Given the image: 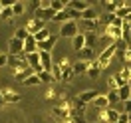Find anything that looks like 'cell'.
I'll return each mask as SVG.
<instances>
[{
  "instance_id": "obj_38",
  "label": "cell",
  "mask_w": 131,
  "mask_h": 123,
  "mask_svg": "<svg viewBox=\"0 0 131 123\" xmlns=\"http://www.w3.org/2000/svg\"><path fill=\"white\" fill-rule=\"evenodd\" d=\"M36 8H50V0H40V2H36Z\"/></svg>"
},
{
  "instance_id": "obj_39",
  "label": "cell",
  "mask_w": 131,
  "mask_h": 123,
  "mask_svg": "<svg viewBox=\"0 0 131 123\" xmlns=\"http://www.w3.org/2000/svg\"><path fill=\"white\" fill-rule=\"evenodd\" d=\"M8 64V54H0V68H4Z\"/></svg>"
},
{
  "instance_id": "obj_4",
  "label": "cell",
  "mask_w": 131,
  "mask_h": 123,
  "mask_svg": "<svg viewBox=\"0 0 131 123\" xmlns=\"http://www.w3.org/2000/svg\"><path fill=\"white\" fill-rule=\"evenodd\" d=\"M0 93H2V101H4V105H6V103L16 105V103L22 101V95H20L18 91H14V90H2Z\"/></svg>"
},
{
  "instance_id": "obj_27",
  "label": "cell",
  "mask_w": 131,
  "mask_h": 123,
  "mask_svg": "<svg viewBox=\"0 0 131 123\" xmlns=\"http://www.w3.org/2000/svg\"><path fill=\"white\" fill-rule=\"evenodd\" d=\"M50 36H52V34H50L48 30H46V28H44V30H40V32H38V34H34V40H36V44H40V42H44V40H48Z\"/></svg>"
},
{
  "instance_id": "obj_20",
  "label": "cell",
  "mask_w": 131,
  "mask_h": 123,
  "mask_svg": "<svg viewBox=\"0 0 131 123\" xmlns=\"http://www.w3.org/2000/svg\"><path fill=\"white\" fill-rule=\"evenodd\" d=\"M78 56H80V62H91V60H93V50L91 48H82L78 52Z\"/></svg>"
},
{
  "instance_id": "obj_15",
  "label": "cell",
  "mask_w": 131,
  "mask_h": 123,
  "mask_svg": "<svg viewBox=\"0 0 131 123\" xmlns=\"http://www.w3.org/2000/svg\"><path fill=\"white\" fill-rule=\"evenodd\" d=\"M24 56H28V54H32V52H38V46H36V40H34V36H28L24 40Z\"/></svg>"
},
{
  "instance_id": "obj_34",
  "label": "cell",
  "mask_w": 131,
  "mask_h": 123,
  "mask_svg": "<svg viewBox=\"0 0 131 123\" xmlns=\"http://www.w3.org/2000/svg\"><path fill=\"white\" fill-rule=\"evenodd\" d=\"M38 77H40V83H42V82H44V83H52V82H54L50 72H40V74H38Z\"/></svg>"
},
{
  "instance_id": "obj_17",
  "label": "cell",
  "mask_w": 131,
  "mask_h": 123,
  "mask_svg": "<svg viewBox=\"0 0 131 123\" xmlns=\"http://www.w3.org/2000/svg\"><path fill=\"white\" fill-rule=\"evenodd\" d=\"M99 72H101V70H99V66H97V60H91V62H90V68H88V72H85L88 77L95 80V77L99 75Z\"/></svg>"
},
{
  "instance_id": "obj_26",
  "label": "cell",
  "mask_w": 131,
  "mask_h": 123,
  "mask_svg": "<svg viewBox=\"0 0 131 123\" xmlns=\"http://www.w3.org/2000/svg\"><path fill=\"white\" fill-rule=\"evenodd\" d=\"M22 85H24V87H34V85H40V77H38L36 74H32L30 77H26L24 82H22Z\"/></svg>"
},
{
  "instance_id": "obj_16",
  "label": "cell",
  "mask_w": 131,
  "mask_h": 123,
  "mask_svg": "<svg viewBox=\"0 0 131 123\" xmlns=\"http://www.w3.org/2000/svg\"><path fill=\"white\" fill-rule=\"evenodd\" d=\"M117 97H119V101H127V99H131V85L127 83V85H121V87H117Z\"/></svg>"
},
{
  "instance_id": "obj_42",
  "label": "cell",
  "mask_w": 131,
  "mask_h": 123,
  "mask_svg": "<svg viewBox=\"0 0 131 123\" xmlns=\"http://www.w3.org/2000/svg\"><path fill=\"white\" fill-rule=\"evenodd\" d=\"M4 105V101H2V93H0V107Z\"/></svg>"
},
{
  "instance_id": "obj_33",
  "label": "cell",
  "mask_w": 131,
  "mask_h": 123,
  "mask_svg": "<svg viewBox=\"0 0 131 123\" xmlns=\"http://www.w3.org/2000/svg\"><path fill=\"white\" fill-rule=\"evenodd\" d=\"M14 38H16V40H20V42H24L26 38H28V32H26L24 28H16V32H14Z\"/></svg>"
},
{
  "instance_id": "obj_18",
  "label": "cell",
  "mask_w": 131,
  "mask_h": 123,
  "mask_svg": "<svg viewBox=\"0 0 131 123\" xmlns=\"http://www.w3.org/2000/svg\"><path fill=\"white\" fill-rule=\"evenodd\" d=\"M88 68H90V62H75L72 66V72H74V75H80V74H85Z\"/></svg>"
},
{
  "instance_id": "obj_28",
  "label": "cell",
  "mask_w": 131,
  "mask_h": 123,
  "mask_svg": "<svg viewBox=\"0 0 131 123\" xmlns=\"http://www.w3.org/2000/svg\"><path fill=\"white\" fill-rule=\"evenodd\" d=\"M105 97H107V103H109V107H113L117 101H119V97H117V90H113V91H107L105 93Z\"/></svg>"
},
{
  "instance_id": "obj_37",
  "label": "cell",
  "mask_w": 131,
  "mask_h": 123,
  "mask_svg": "<svg viewBox=\"0 0 131 123\" xmlns=\"http://www.w3.org/2000/svg\"><path fill=\"white\" fill-rule=\"evenodd\" d=\"M119 113H131V99L123 101V109L119 111Z\"/></svg>"
},
{
  "instance_id": "obj_12",
  "label": "cell",
  "mask_w": 131,
  "mask_h": 123,
  "mask_svg": "<svg viewBox=\"0 0 131 123\" xmlns=\"http://www.w3.org/2000/svg\"><path fill=\"white\" fill-rule=\"evenodd\" d=\"M8 64L14 68V70H24V68H28L24 56H8Z\"/></svg>"
},
{
  "instance_id": "obj_3",
  "label": "cell",
  "mask_w": 131,
  "mask_h": 123,
  "mask_svg": "<svg viewBox=\"0 0 131 123\" xmlns=\"http://www.w3.org/2000/svg\"><path fill=\"white\" fill-rule=\"evenodd\" d=\"M78 24H75L74 20H68V22H62L60 26V38H74L78 36Z\"/></svg>"
},
{
  "instance_id": "obj_8",
  "label": "cell",
  "mask_w": 131,
  "mask_h": 123,
  "mask_svg": "<svg viewBox=\"0 0 131 123\" xmlns=\"http://www.w3.org/2000/svg\"><path fill=\"white\" fill-rule=\"evenodd\" d=\"M24 42L16 40V38H10L8 40V56H24Z\"/></svg>"
},
{
  "instance_id": "obj_2",
  "label": "cell",
  "mask_w": 131,
  "mask_h": 123,
  "mask_svg": "<svg viewBox=\"0 0 131 123\" xmlns=\"http://www.w3.org/2000/svg\"><path fill=\"white\" fill-rule=\"evenodd\" d=\"M58 66H60V70H62V80H60V82L70 83L72 80H74V72H72V64H70V60H68V58H62V60L58 62Z\"/></svg>"
},
{
  "instance_id": "obj_24",
  "label": "cell",
  "mask_w": 131,
  "mask_h": 123,
  "mask_svg": "<svg viewBox=\"0 0 131 123\" xmlns=\"http://www.w3.org/2000/svg\"><path fill=\"white\" fill-rule=\"evenodd\" d=\"M10 8H12V12H14V16H20V14H24V12H26V4H24V2H20V0H16V2L10 4Z\"/></svg>"
},
{
  "instance_id": "obj_14",
  "label": "cell",
  "mask_w": 131,
  "mask_h": 123,
  "mask_svg": "<svg viewBox=\"0 0 131 123\" xmlns=\"http://www.w3.org/2000/svg\"><path fill=\"white\" fill-rule=\"evenodd\" d=\"M91 105H93V109H109V103H107L105 93H99L97 97L91 101Z\"/></svg>"
},
{
  "instance_id": "obj_43",
  "label": "cell",
  "mask_w": 131,
  "mask_h": 123,
  "mask_svg": "<svg viewBox=\"0 0 131 123\" xmlns=\"http://www.w3.org/2000/svg\"><path fill=\"white\" fill-rule=\"evenodd\" d=\"M127 121H129V123H131V113H127Z\"/></svg>"
},
{
  "instance_id": "obj_19",
  "label": "cell",
  "mask_w": 131,
  "mask_h": 123,
  "mask_svg": "<svg viewBox=\"0 0 131 123\" xmlns=\"http://www.w3.org/2000/svg\"><path fill=\"white\" fill-rule=\"evenodd\" d=\"M72 44H74V50H75V52H80L82 48H85V36L80 32L78 36H74V38H72Z\"/></svg>"
},
{
  "instance_id": "obj_21",
  "label": "cell",
  "mask_w": 131,
  "mask_h": 123,
  "mask_svg": "<svg viewBox=\"0 0 131 123\" xmlns=\"http://www.w3.org/2000/svg\"><path fill=\"white\" fill-rule=\"evenodd\" d=\"M83 26H85L88 32H97L101 28V22H99V18L97 20H83Z\"/></svg>"
},
{
  "instance_id": "obj_23",
  "label": "cell",
  "mask_w": 131,
  "mask_h": 123,
  "mask_svg": "<svg viewBox=\"0 0 131 123\" xmlns=\"http://www.w3.org/2000/svg\"><path fill=\"white\" fill-rule=\"evenodd\" d=\"M80 18H82V22H83V20H97V18H99V14H97V12H95V10H93V8L90 6L88 10H83L82 14H80Z\"/></svg>"
},
{
  "instance_id": "obj_5",
  "label": "cell",
  "mask_w": 131,
  "mask_h": 123,
  "mask_svg": "<svg viewBox=\"0 0 131 123\" xmlns=\"http://www.w3.org/2000/svg\"><path fill=\"white\" fill-rule=\"evenodd\" d=\"M44 26H46V22H42V20H36V18H30V20L26 22L24 30L28 32V36H34V34H38L40 30H44Z\"/></svg>"
},
{
  "instance_id": "obj_11",
  "label": "cell",
  "mask_w": 131,
  "mask_h": 123,
  "mask_svg": "<svg viewBox=\"0 0 131 123\" xmlns=\"http://www.w3.org/2000/svg\"><path fill=\"white\" fill-rule=\"evenodd\" d=\"M56 44H58V38L56 36H50L48 40L40 42V44H36V46H38V52H50V54H52V50H54Z\"/></svg>"
},
{
  "instance_id": "obj_13",
  "label": "cell",
  "mask_w": 131,
  "mask_h": 123,
  "mask_svg": "<svg viewBox=\"0 0 131 123\" xmlns=\"http://www.w3.org/2000/svg\"><path fill=\"white\" fill-rule=\"evenodd\" d=\"M68 8H72V10L82 14L83 10L90 8V2H85V0H72V2H68Z\"/></svg>"
},
{
  "instance_id": "obj_40",
  "label": "cell",
  "mask_w": 131,
  "mask_h": 123,
  "mask_svg": "<svg viewBox=\"0 0 131 123\" xmlns=\"http://www.w3.org/2000/svg\"><path fill=\"white\" fill-rule=\"evenodd\" d=\"M46 97H48V99H54V97H56V91H54V90H48V91H46Z\"/></svg>"
},
{
  "instance_id": "obj_30",
  "label": "cell",
  "mask_w": 131,
  "mask_h": 123,
  "mask_svg": "<svg viewBox=\"0 0 131 123\" xmlns=\"http://www.w3.org/2000/svg\"><path fill=\"white\" fill-rule=\"evenodd\" d=\"M50 74H52V80H54V82H60V80H62V70H60V66H58V64H54V66H52Z\"/></svg>"
},
{
  "instance_id": "obj_31",
  "label": "cell",
  "mask_w": 131,
  "mask_h": 123,
  "mask_svg": "<svg viewBox=\"0 0 131 123\" xmlns=\"http://www.w3.org/2000/svg\"><path fill=\"white\" fill-rule=\"evenodd\" d=\"M0 18H2V20H12V18H14L12 8H10V6H4V8L0 10Z\"/></svg>"
},
{
  "instance_id": "obj_9",
  "label": "cell",
  "mask_w": 131,
  "mask_h": 123,
  "mask_svg": "<svg viewBox=\"0 0 131 123\" xmlns=\"http://www.w3.org/2000/svg\"><path fill=\"white\" fill-rule=\"evenodd\" d=\"M38 58H40V66H42V72H50L54 62H52V54L50 52H38Z\"/></svg>"
},
{
  "instance_id": "obj_6",
  "label": "cell",
  "mask_w": 131,
  "mask_h": 123,
  "mask_svg": "<svg viewBox=\"0 0 131 123\" xmlns=\"http://www.w3.org/2000/svg\"><path fill=\"white\" fill-rule=\"evenodd\" d=\"M97 95H99V91H97V90H88V91H82V93H80V95L75 97V101H78L80 105L85 107L88 103H91L93 99L97 97Z\"/></svg>"
},
{
  "instance_id": "obj_7",
  "label": "cell",
  "mask_w": 131,
  "mask_h": 123,
  "mask_svg": "<svg viewBox=\"0 0 131 123\" xmlns=\"http://www.w3.org/2000/svg\"><path fill=\"white\" fill-rule=\"evenodd\" d=\"M115 77V83H117V87H121V85H127L131 82V66H123V70L119 72Z\"/></svg>"
},
{
  "instance_id": "obj_22",
  "label": "cell",
  "mask_w": 131,
  "mask_h": 123,
  "mask_svg": "<svg viewBox=\"0 0 131 123\" xmlns=\"http://www.w3.org/2000/svg\"><path fill=\"white\" fill-rule=\"evenodd\" d=\"M50 8L58 14V12H62V10L68 8V2H64V0H50Z\"/></svg>"
},
{
  "instance_id": "obj_25",
  "label": "cell",
  "mask_w": 131,
  "mask_h": 123,
  "mask_svg": "<svg viewBox=\"0 0 131 123\" xmlns=\"http://www.w3.org/2000/svg\"><path fill=\"white\" fill-rule=\"evenodd\" d=\"M117 117H119V111L117 109H105V123H115L117 121Z\"/></svg>"
},
{
  "instance_id": "obj_36",
  "label": "cell",
  "mask_w": 131,
  "mask_h": 123,
  "mask_svg": "<svg viewBox=\"0 0 131 123\" xmlns=\"http://www.w3.org/2000/svg\"><path fill=\"white\" fill-rule=\"evenodd\" d=\"M107 87H109V91L117 90V83H115V77L111 75V77H107Z\"/></svg>"
},
{
  "instance_id": "obj_35",
  "label": "cell",
  "mask_w": 131,
  "mask_h": 123,
  "mask_svg": "<svg viewBox=\"0 0 131 123\" xmlns=\"http://www.w3.org/2000/svg\"><path fill=\"white\" fill-rule=\"evenodd\" d=\"M123 62H125V66H129V62H131V44L125 48V52H123Z\"/></svg>"
},
{
  "instance_id": "obj_44",
  "label": "cell",
  "mask_w": 131,
  "mask_h": 123,
  "mask_svg": "<svg viewBox=\"0 0 131 123\" xmlns=\"http://www.w3.org/2000/svg\"><path fill=\"white\" fill-rule=\"evenodd\" d=\"M2 8H4V2H0V10H2Z\"/></svg>"
},
{
  "instance_id": "obj_10",
  "label": "cell",
  "mask_w": 131,
  "mask_h": 123,
  "mask_svg": "<svg viewBox=\"0 0 131 123\" xmlns=\"http://www.w3.org/2000/svg\"><path fill=\"white\" fill-rule=\"evenodd\" d=\"M34 14H36V20H42V22H48V20H52V18H54V14H56V12H54V10L52 8H36V12H34Z\"/></svg>"
},
{
  "instance_id": "obj_32",
  "label": "cell",
  "mask_w": 131,
  "mask_h": 123,
  "mask_svg": "<svg viewBox=\"0 0 131 123\" xmlns=\"http://www.w3.org/2000/svg\"><path fill=\"white\" fill-rule=\"evenodd\" d=\"M83 36H85V48H91V50H93V40H95V34H93V32H85Z\"/></svg>"
},
{
  "instance_id": "obj_29",
  "label": "cell",
  "mask_w": 131,
  "mask_h": 123,
  "mask_svg": "<svg viewBox=\"0 0 131 123\" xmlns=\"http://www.w3.org/2000/svg\"><path fill=\"white\" fill-rule=\"evenodd\" d=\"M121 4H123V2H103V8L107 10V14H113Z\"/></svg>"
},
{
  "instance_id": "obj_1",
  "label": "cell",
  "mask_w": 131,
  "mask_h": 123,
  "mask_svg": "<svg viewBox=\"0 0 131 123\" xmlns=\"http://www.w3.org/2000/svg\"><path fill=\"white\" fill-rule=\"evenodd\" d=\"M115 54H117V46H115V42H111L109 46H105V48L101 50V54H99V58H97V66H99V70H107Z\"/></svg>"
},
{
  "instance_id": "obj_41",
  "label": "cell",
  "mask_w": 131,
  "mask_h": 123,
  "mask_svg": "<svg viewBox=\"0 0 131 123\" xmlns=\"http://www.w3.org/2000/svg\"><path fill=\"white\" fill-rule=\"evenodd\" d=\"M125 22H127V24H131V14H129L127 18H125Z\"/></svg>"
}]
</instances>
